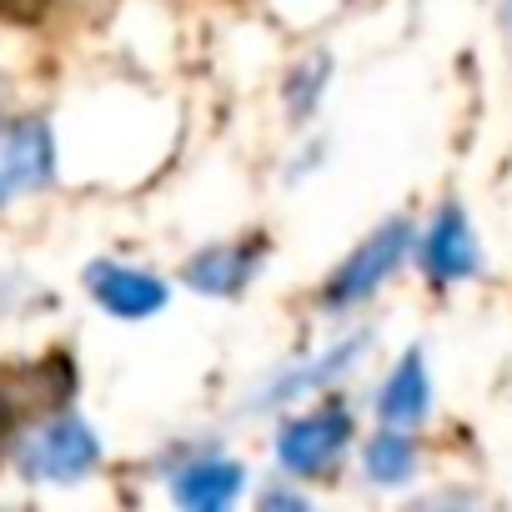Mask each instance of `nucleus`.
Wrapping results in <instances>:
<instances>
[{
  "mask_svg": "<svg viewBox=\"0 0 512 512\" xmlns=\"http://www.w3.org/2000/svg\"><path fill=\"white\" fill-rule=\"evenodd\" d=\"M337 332L327 342H312L282 362H272L262 377H251L246 392H241V417L251 422H272L312 397H327V392H347V382L372 362L377 352V327L352 317V322H332Z\"/></svg>",
  "mask_w": 512,
  "mask_h": 512,
  "instance_id": "1",
  "label": "nucleus"
},
{
  "mask_svg": "<svg viewBox=\"0 0 512 512\" xmlns=\"http://www.w3.org/2000/svg\"><path fill=\"white\" fill-rule=\"evenodd\" d=\"M267 457L277 472H292L302 482H332L342 472H352L357 442L367 432V407L347 392H327L312 397L282 417L267 422Z\"/></svg>",
  "mask_w": 512,
  "mask_h": 512,
  "instance_id": "2",
  "label": "nucleus"
},
{
  "mask_svg": "<svg viewBox=\"0 0 512 512\" xmlns=\"http://www.w3.org/2000/svg\"><path fill=\"white\" fill-rule=\"evenodd\" d=\"M6 462L31 487H81L106 467V437L81 407L51 402L11 427Z\"/></svg>",
  "mask_w": 512,
  "mask_h": 512,
  "instance_id": "3",
  "label": "nucleus"
},
{
  "mask_svg": "<svg viewBox=\"0 0 512 512\" xmlns=\"http://www.w3.org/2000/svg\"><path fill=\"white\" fill-rule=\"evenodd\" d=\"M412 251H417V216L412 211H392L382 216L342 262L322 277V287L312 292V307L327 322H352L362 317L397 277L412 272Z\"/></svg>",
  "mask_w": 512,
  "mask_h": 512,
  "instance_id": "4",
  "label": "nucleus"
},
{
  "mask_svg": "<svg viewBox=\"0 0 512 512\" xmlns=\"http://www.w3.org/2000/svg\"><path fill=\"white\" fill-rule=\"evenodd\" d=\"M161 492L181 507V512H231L241 502H251L256 472L241 452H231L221 437H181L156 457Z\"/></svg>",
  "mask_w": 512,
  "mask_h": 512,
  "instance_id": "5",
  "label": "nucleus"
},
{
  "mask_svg": "<svg viewBox=\"0 0 512 512\" xmlns=\"http://www.w3.org/2000/svg\"><path fill=\"white\" fill-rule=\"evenodd\" d=\"M412 272L427 292L447 297L487 277V246L477 231V216L457 201L442 196L427 216H417V251H412Z\"/></svg>",
  "mask_w": 512,
  "mask_h": 512,
  "instance_id": "6",
  "label": "nucleus"
},
{
  "mask_svg": "<svg viewBox=\"0 0 512 512\" xmlns=\"http://www.w3.org/2000/svg\"><path fill=\"white\" fill-rule=\"evenodd\" d=\"M267 267H272V236H262V231L216 236L181 256L176 287H186L201 302H241L267 277Z\"/></svg>",
  "mask_w": 512,
  "mask_h": 512,
  "instance_id": "7",
  "label": "nucleus"
},
{
  "mask_svg": "<svg viewBox=\"0 0 512 512\" xmlns=\"http://www.w3.org/2000/svg\"><path fill=\"white\" fill-rule=\"evenodd\" d=\"M61 176V141L41 111H0V211L51 191Z\"/></svg>",
  "mask_w": 512,
  "mask_h": 512,
  "instance_id": "8",
  "label": "nucleus"
},
{
  "mask_svg": "<svg viewBox=\"0 0 512 512\" xmlns=\"http://www.w3.org/2000/svg\"><path fill=\"white\" fill-rule=\"evenodd\" d=\"M81 287L101 317L126 322V327L156 322L161 312H171V297H176V282L166 272L131 262V256H91L81 267Z\"/></svg>",
  "mask_w": 512,
  "mask_h": 512,
  "instance_id": "9",
  "label": "nucleus"
},
{
  "mask_svg": "<svg viewBox=\"0 0 512 512\" xmlns=\"http://www.w3.org/2000/svg\"><path fill=\"white\" fill-rule=\"evenodd\" d=\"M362 407H367V417L382 422V427L427 432V422L437 417V372H432L427 347H422V342H407V347L382 367V377L367 387Z\"/></svg>",
  "mask_w": 512,
  "mask_h": 512,
  "instance_id": "10",
  "label": "nucleus"
},
{
  "mask_svg": "<svg viewBox=\"0 0 512 512\" xmlns=\"http://www.w3.org/2000/svg\"><path fill=\"white\" fill-rule=\"evenodd\" d=\"M352 477L367 492H377V497H407V492H417L422 477H427V442H422V432L372 422L362 432V442H357Z\"/></svg>",
  "mask_w": 512,
  "mask_h": 512,
  "instance_id": "11",
  "label": "nucleus"
},
{
  "mask_svg": "<svg viewBox=\"0 0 512 512\" xmlns=\"http://www.w3.org/2000/svg\"><path fill=\"white\" fill-rule=\"evenodd\" d=\"M332 86H337V56L327 46H307L287 71H282V86H277V101H282V121L302 136V131H317L327 101H332Z\"/></svg>",
  "mask_w": 512,
  "mask_h": 512,
  "instance_id": "12",
  "label": "nucleus"
},
{
  "mask_svg": "<svg viewBox=\"0 0 512 512\" xmlns=\"http://www.w3.org/2000/svg\"><path fill=\"white\" fill-rule=\"evenodd\" d=\"M251 502L262 507V512H307V507L317 502V487L302 482V477H292V472H277V467H272V472L256 477Z\"/></svg>",
  "mask_w": 512,
  "mask_h": 512,
  "instance_id": "13",
  "label": "nucleus"
},
{
  "mask_svg": "<svg viewBox=\"0 0 512 512\" xmlns=\"http://www.w3.org/2000/svg\"><path fill=\"white\" fill-rule=\"evenodd\" d=\"M327 166V136L322 131H302V146L292 151V161H287V186H307L317 171Z\"/></svg>",
  "mask_w": 512,
  "mask_h": 512,
  "instance_id": "14",
  "label": "nucleus"
},
{
  "mask_svg": "<svg viewBox=\"0 0 512 512\" xmlns=\"http://www.w3.org/2000/svg\"><path fill=\"white\" fill-rule=\"evenodd\" d=\"M492 16H497V36L512 46V0H497V11H492Z\"/></svg>",
  "mask_w": 512,
  "mask_h": 512,
  "instance_id": "15",
  "label": "nucleus"
},
{
  "mask_svg": "<svg viewBox=\"0 0 512 512\" xmlns=\"http://www.w3.org/2000/svg\"><path fill=\"white\" fill-rule=\"evenodd\" d=\"M6 437H11V422H6V402H0V457H6Z\"/></svg>",
  "mask_w": 512,
  "mask_h": 512,
  "instance_id": "16",
  "label": "nucleus"
}]
</instances>
